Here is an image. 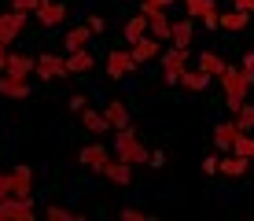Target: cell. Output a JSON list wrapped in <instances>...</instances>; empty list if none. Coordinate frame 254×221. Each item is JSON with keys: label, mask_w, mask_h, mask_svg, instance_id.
I'll list each match as a JSON object with an SVG mask.
<instances>
[{"label": "cell", "mask_w": 254, "mask_h": 221, "mask_svg": "<svg viewBox=\"0 0 254 221\" xmlns=\"http://www.w3.org/2000/svg\"><path fill=\"white\" fill-rule=\"evenodd\" d=\"M129 48H133V59H136V63H147V59H159V56H162V37L144 33V37L133 41Z\"/></svg>", "instance_id": "5bb4252c"}, {"label": "cell", "mask_w": 254, "mask_h": 221, "mask_svg": "<svg viewBox=\"0 0 254 221\" xmlns=\"http://www.w3.org/2000/svg\"><path fill=\"white\" fill-rule=\"evenodd\" d=\"M33 67H37V56H26V52H11V56H7L4 74H7V77H19V81H30Z\"/></svg>", "instance_id": "4fadbf2b"}, {"label": "cell", "mask_w": 254, "mask_h": 221, "mask_svg": "<svg viewBox=\"0 0 254 221\" xmlns=\"http://www.w3.org/2000/svg\"><path fill=\"white\" fill-rule=\"evenodd\" d=\"M240 133H247V129H243L236 118H229V122H217V126H214V144L221 147V151H232V144L240 140Z\"/></svg>", "instance_id": "9a60e30c"}, {"label": "cell", "mask_w": 254, "mask_h": 221, "mask_svg": "<svg viewBox=\"0 0 254 221\" xmlns=\"http://www.w3.org/2000/svg\"><path fill=\"white\" fill-rule=\"evenodd\" d=\"M221 81V92H225V103H229V111L236 114L247 103V92L254 88V70H243V67H225V74L217 77Z\"/></svg>", "instance_id": "6da1fadb"}, {"label": "cell", "mask_w": 254, "mask_h": 221, "mask_svg": "<svg viewBox=\"0 0 254 221\" xmlns=\"http://www.w3.org/2000/svg\"><path fill=\"white\" fill-rule=\"evenodd\" d=\"M7 196H11V173L0 170V199H7Z\"/></svg>", "instance_id": "d6a6232c"}, {"label": "cell", "mask_w": 254, "mask_h": 221, "mask_svg": "<svg viewBox=\"0 0 254 221\" xmlns=\"http://www.w3.org/2000/svg\"><path fill=\"white\" fill-rule=\"evenodd\" d=\"M33 218H37L33 203H26V199H15V196L0 199V221H33Z\"/></svg>", "instance_id": "8992f818"}, {"label": "cell", "mask_w": 254, "mask_h": 221, "mask_svg": "<svg viewBox=\"0 0 254 221\" xmlns=\"http://www.w3.org/2000/svg\"><path fill=\"white\" fill-rule=\"evenodd\" d=\"M96 37V33L89 30V22L85 26H74V30H66V37H63V48L66 52H77V48H89V41Z\"/></svg>", "instance_id": "44dd1931"}, {"label": "cell", "mask_w": 254, "mask_h": 221, "mask_svg": "<svg viewBox=\"0 0 254 221\" xmlns=\"http://www.w3.org/2000/svg\"><path fill=\"white\" fill-rule=\"evenodd\" d=\"M232 118H236V122H240V126H243V129H247V133H254V103H243V107H240V111H236V114H232Z\"/></svg>", "instance_id": "f546056e"}, {"label": "cell", "mask_w": 254, "mask_h": 221, "mask_svg": "<svg viewBox=\"0 0 254 221\" xmlns=\"http://www.w3.org/2000/svg\"><path fill=\"white\" fill-rule=\"evenodd\" d=\"M203 170H206V173H217V158H214V155L203 158Z\"/></svg>", "instance_id": "f35d334b"}, {"label": "cell", "mask_w": 254, "mask_h": 221, "mask_svg": "<svg viewBox=\"0 0 254 221\" xmlns=\"http://www.w3.org/2000/svg\"><path fill=\"white\" fill-rule=\"evenodd\" d=\"M151 4H159V7H170V4H173V0H151Z\"/></svg>", "instance_id": "60d3db41"}, {"label": "cell", "mask_w": 254, "mask_h": 221, "mask_svg": "<svg viewBox=\"0 0 254 221\" xmlns=\"http://www.w3.org/2000/svg\"><path fill=\"white\" fill-rule=\"evenodd\" d=\"M251 162H254V158H243V155H236V151H225V158H217V173H225V177H243Z\"/></svg>", "instance_id": "d6986e66"}, {"label": "cell", "mask_w": 254, "mask_h": 221, "mask_svg": "<svg viewBox=\"0 0 254 221\" xmlns=\"http://www.w3.org/2000/svg\"><path fill=\"white\" fill-rule=\"evenodd\" d=\"M147 166H155V170H162V166H166V155H162V151H151V162H147Z\"/></svg>", "instance_id": "8d00e7d4"}, {"label": "cell", "mask_w": 254, "mask_h": 221, "mask_svg": "<svg viewBox=\"0 0 254 221\" xmlns=\"http://www.w3.org/2000/svg\"><path fill=\"white\" fill-rule=\"evenodd\" d=\"M191 67V48H162V77L166 85H181V74Z\"/></svg>", "instance_id": "3957f363"}, {"label": "cell", "mask_w": 254, "mask_h": 221, "mask_svg": "<svg viewBox=\"0 0 254 221\" xmlns=\"http://www.w3.org/2000/svg\"><path fill=\"white\" fill-rule=\"evenodd\" d=\"M243 70H254V52H247V56H243V63H240Z\"/></svg>", "instance_id": "ab89813d"}, {"label": "cell", "mask_w": 254, "mask_h": 221, "mask_svg": "<svg viewBox=\"0 0 254 221\" xmlns=\"http://www.w3.org/2000/svg\"><path fill=\"white\" fill-rule=\"evenodd\" d=\"M247 22H251V11H240V7L221 11V19H217V26H221V30H229V33H240Z\"/></svg>", "instance_id": "cb8c5ba5"}, {"label": "cell", "mask_w": 254, "mask_h": 221, "mask_svg": "<svg viewBox=\"0 0 254 221\" xmlns=\"http://www.w3.org/2000/svg\"><path fill=\"white\" fill-rule=\"evenodd\" d=\"M77 162H81L85 170H92V173H103V166L111 162V151L103 144H85L81 151H77Z\"/></svg>", "instance_id": "8fae6325"}, {"label": "cell", "mask_w": 254, "mask_h": 221, "mask_svg": "<svg viewBox=\"0 0 254 221\" xmlns=\"http://www.w3.org/2000/svg\"><path fill=\"white\" fill-rule=\"evenodd\" d=\"M232 4L240 7V11H251V15H254V0H232Z\"/></svg>", "instance_id": "74e56055"}, {"label": "cell", "mask_w": 254, "mask_h": 221, "mask_svg": "<svg viewBox=\"0 0 254 221\" xmlns=\"http://www.w3.org/2000/svg\"><path fill=\"white\" fill-rule=\"evenodd\" d=\"M11 196H15V199H26V203H33V170H30L26 162L11 170Z\"/></svg>", "instance_id": "7c38bea8"}, {"label": "cell", "mask_w": 254, "mask_h": 221, "mask_svg": "<svg viewBox=\"0 0 254 221\" xmlns=\"http://www.w3.org/2000/svg\"><path fill=\"white\" fill-rule=\"evenodd\" d=\"M85 22H89V30H92V33H103V19H100V15H89Z\"/></svg>", "instance_id": "e575fe53"}, {"label": "cell", "mask_w": 254, "mask_h": 221, "mask_svg": "<svg viewBox=\"0 0 254 221\" xmlns=\"http://www.w3.org/2000/svg\"><path fill=\"white\" fill-rule=\"evenodd\" d=\"M26 19H30V15L15 11V7L0 15V44H15V41H19V33L26 30Z\"/></svg>", "instance_id": "5b68a950"}, {"label": "cell", "mask_w": 254, "mask_h": 221, "mask_svg": "<svg viewBox=\"0 0 254 221\" xmlns=\"http://www.w3.org/2000/svg\"><path fill=\"white\" fill-rule=\"evenodd\" d=\"M115 155H118V158H126V162H133V166L151 162V151L144 147V140L136 137V129H133V126L115 129Z\"/></svg>", "instance_id": "7a4b0ae2"}, {"label": "cell", "mask_w": 254, "mask_h": 221, "mask_svg": "<svg viewBox=\"0 0 254 221\" xmlns=\"http://www.w3.org/2000/svg\"><path fill=\"white\" fill-rule=\"evenodd\" d=\"M37 4H41V0H11V7H15V11H26V15H33V11H37Z\"/></svg>", "instance_id": "4dcf8cb0"}, {"label": "cell", "mask_w": 254, "mask_h": 221, "mask_svg": "<svg viewBox=\"0 0 254 221\" xmlns=\"http://www.w3.org/2000/svg\"><path fill=\"white\" fill-rule=\"evenodd\" d=\"M66 67H70V74H92L96 70V56L89 48H77V52H66Z\"/></svg>", "instance_id": "e0dca14e"}, {"label": "cell", "mask_w": 254, "mask_h": 221, "mask_svg": "<svg viewBox=\"0 0 254 221\" xmlns=\"http://www.w3.org/2000/svg\"><path fill=\"white\" fill-rule=\"evenodd\" d=\"M232 151L243 155V158H254V137H251V133H240V140L232 144Z\"/></svg>", "instance_id": "f1b7e54d"}, {"label": "cell", "mask_w": 254, "mask_h": 221, "mask_svg": "<svg viewBox=\"0 0 254 221\" xmlns=\"http://www.w3.org/2000/svg\"><path fill=\"white\" fill-rule=\"evenodd\" d=\"M118 218H122V221H151V218H144V214H140V210H133V207L118 210Z\"/></svg>", "instance_id": "1f68e13d"}, {"label": "cell", "mask_w": 254, "mask_h": 221, "mask_svg": "<svg viewBox=\"0 0 254 221\" xmlns=\"http://www.w3.org/2000/svg\"><path fill=\"white\" fill-rule=\"evenodd\" d=\"M103 177H107L111 184H129L133 181V162H126V158H111L107 166H103Z\"/></svg>", "instance_id": "ac0fdd59"}, {"label": "cell", "mask_w": 254, "mask_h": 221, "mask_svg": "<svg viewBox=\"0 0 254 221\" xmlns=\"http://www.w3.org/2000/svg\"><path fill=\"white\" fill-rule=\"evenodd\" d=\"M85 107H89V100H85V96H70V111H74V114H81Z\"/></svg>", "instance_id": "836d02e7"}, {"label": "cell", "mask_w": 254, "mask_h": 221, "mask_svg": "<svg viewBox=\"0 0 254 221\" xmlns=\"http://www.w3.org/2000/svg\"><path fill=\"white\" fill-rule=\"evenodd\" d=\"M144 33H151V26H147V19H144V11L140 15H129V22H126V41L133 44V41H140Z\"/></svg>", "instance_id": "4316f807"}, {"label": "cell", "mask_w": 254, "mask_h": 221, "mask_svg": "<svg viewBox=\"0 0 254 221\" xmlns=\"http://www.w3.org/2000/svg\"><path fill=\"white\" fill-rule=\"evenodd\" d=\"M0 96H11V100H26V96H30V81H19V77L0 74Z\"/></svg>", "instance_id": "d4e9b609"}, {"label": "cell", "mask_w": 254, "mask_h": 221, "mask_svg": "<svg viewBox=\"0 0 254 221\" xmlns=\"http://www.w3.org/2000/svg\"><path fill=\"white\" fill-rule=\"evenodd\" d=\"M144 19H147V26H151V33L155 37H162V41H170V15H166V7H159V4H151V0H144Z\"/></svg>", "instance_id": "52a82bcc"}, {"label": "cell", "mask_w": 254, "mask_h": 221, "mask_svg": "<svg viewBox=\"0 0 254 221\" xmlns=\"http://www.w3.org/2000/svg\"><path fill=\"white\" fill-rule=\"evenodd\" d=\"M33 74H37L41 81H59V77H70V67H66L63 56H56V52H41Z\"/></svg>", "instance_id": "277c9868"}, {"label": "cell", "mask_w": 254, "mask_h": 221, "mask_svg": "<svg viewBox=\"0 0 254 221\" xmlns=\"http://www.w3.org/2000/svg\"><path fill=\"white\" fill-rule=\"evenodd\" d=\"M103 114H107L111 129H126V126H129V107H126L122 100H111V103H103Z\"/></svg>", "instance_id": "603a6c76"}, {"label": "cell", "mask_w": 254, "mask_h": 221, "mask_svg": "<svg viewBox=\"0 0 254 221\" xmlns=\"http://www.w3.org/2000/svg\"><path fill=\"white\" fill-rule=\"evenodd\" d=\"M33 15H37V22L45 26V30H56V26L66 22V4H59V0H41Z\"/></svg>", "instance_id": "9c48e42d"}, {"label": "cell", "mask_w": 254, "mask_h": 221, "mask_svg": "<svg viewBox=\"0 0 254 221\" xmlns=\"http://www.w3.org/2000/svg\"><path fill=\"white\" fill-rule=\"evenodd\" d=\"M195 67H199V70H206L210 77H221V74H225V67H229V63H225V59L217 56V52H203V56L195 59Z\"/></svg>", "instance_id": "484cf974"}, {"label": "cell", "mask_w": 254, "mask_h": 221, "mask_svg": "<svg viewBox=\"0 0 254 221\" xmlns=\"http://www.w3.org/2000/svg\"><path fill=\"white\" fill-rule=\"evenodd\" d=\"M77 118H81V126L89 129V133H100V137H103V133H115V129H111V122H107V114L96 111V107H85Z\"/></svg>", "instance_id": "ffe728a7"}, {"label": "cell", "mask_w": 254, "mask_h": 221, "mask_svg": "<svg viewBox=\"0 0 254 221\" xmlns=\"http://www.w3.org/2000/svg\"><path fill=\"white\" fill-rule=\"evenodd\" d=\"M185 15H191V19H203L206 30H217V19H221V11H217L214 0H185Z\"/></svg>", "instance_id": "ba28073f"}, {"label": "cell", "mask_w": 254, "mask_h": 221, "mask_svg": "<svg viewBox=\"0 0 254 221\" xmlns=\"http://www.w3.org/2000/svg\"><path fill=\"white\" fill-rule=\"evenodd\" d=\"M7 56H11V44H0V74H4V67H7Z\"/></svg>", "instance_id": "d590c367"}, {"label": "cell", "mask_w": 254, "mask_h": 221, "mask_svg": "<svg viewBox=\"0 0 254 221\" xmlns=\"http://www.w3.org/2000/svg\"><path fill=\"white\" fill-rule=\"evenodd\" d=\"M45 218H48V221H77V214H74V210L59 207V203H52V207H45Z\"/></svg>", "instance_id": "83f0119b"}, {"label": "cell", "mask_w": 254, "mask_h": 221, "mask_svg": "<svg viewBox=\"0 0 254 221\" xmlns=\"http://www.w3.org/2000/svg\"><path fill=\"white\" fill-rule=\"evenodd\" d=\"M206 85H210V74L199 67H188L181 74V88H188V92H206Z\"/></svg>", "instance_id": "7402d4cb"}, {"label": "cell", "mask_w": 254, "mask_h": 221, "mask_svg": "<svg viewBox=\"0 0 254 221\" xmlns=\"http://www.w3.org/2000/svg\"><path fill=\"white\" fill-rule=\"evenodd\" d=\"M136 67H140V63L133 59V48H115V52L107 56V74L115 77V81H118V77H126V74H133Z\"/></svg>", "instance_id": "30bf717a"}, {"label": "cell", "mask_w": 254, "mask_h": 221, "mask_svg": "<svg viewBox=\"0 0 254 221\" xmlns=\"http://www.w3.org/2000/svg\"><path fill=\"white\" fill-rule=\"evenodd\" d=\"M191 37H195V19H191V15H181V19H173V26H170V41L177 44V48H191Z\"/></svg>", "instance_id": "2e32d148"}]
</instances>
